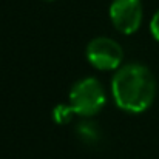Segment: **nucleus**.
Masks as SVG:
<instances>
[{"label": "nucleus", "mask_w": 159, "mask_h": 159, "mask_svg": "<svg viewBox=\"0 0 159 159\" xmlns=\"http://www.w3.org/2000/svg\"><path fill=\"white\" fill-rule=\"evenodd\" d=\"M111 94L122 111L133 114L144 113L155 101V76L141 63H127L117 68L111 80Z\"/></svg>", "instance_id": "obj_1"}, {"label": "nucleus", "mask_w": 159, "mask_h": 159, "mask_svg": "<svg viewBox=\"0 0 159 159\" xmlns=\"http://www.w3.org/2000/svg\"><path fill=\"white\" fill-rule=\"evenodd\" d=\"M105 91L96 77L77 80L70 90V105L79 116L90 117L98 114L105 105Z\"/></svg>", "instance_id": "obj_2"}, {"label": "nucleus", "mask_w": 159, "mask_h": 159, "mask_svg": "<svg viewBox=\"0 0 159 159\" xmlns=\"http://www.w3.org/2000/svg\"><path fill=\"white\" fill-rule=\"evenodd\" d=\"M87 60L101 71H111L120 68L124 51L120 45L108 37H96L87 45Z\"/></svg>", "instance_id": "obj_3"}, {"label": "nucleus", "mask_w": 159, "mask_h": 159, "mask_svg": "<svg viewBox=\"0 0 159 159\" xmlns=\"http://www.w3.org/2000/svg\"><path fill=\"white\" fill-rule=\"evenodd\" d=\"M113 26L122 34H133L142 22V0H113L110 5Z\"/></svg>", "instance_id": "obj_4"}, {"label": "nucleus", "mask_w": 159, "mask_h": 159, "mask_svg": "<svg viewBox=\"0 0 159 159\" xmlns=\"http://www.w3.org/2000/svg\"><path fill=\"white\" fill-rule=\"evenodd\" d=\"M76 131H77V136L84 141V142H88V144H94L101 139V131H99V127L91 122V120H84L80 122L77 127H76Z\"/></svg>", "instance_id": "obj_5"}, {"label": "nucleus", "mask_w": 159, "mask_h": 159, "mask_svg": "<svg viewBox=\"0 0 159 159\" xmlns=\"http://www.w3.org/2000/svg\"><path fill=\"white\" fill-rule=\"evenodd\" d=\"M73 114H76L73 111L71 105H65V104H59L53 108V119L56 124H68L73 117Z\"/></svg>", "instance_id": "obj_6"}, {"label": "nucleus", "mask_w": 159, "mask_h": 159, "mask_svg": "<svg viewBox=\"0 0 159 159\" xmlns=\"http://www.w3.org/2000/svg\"><path fill=\"white\" fill-rule=\"evenodd\" d=\"M150 31H152V36L159 42V9L155 12V16L152 17V22H150Z\"/></svg>", "instance_id": "obj_7"}, {"label": "nucleus", "mask_w": 159, "mask_h": 159, "mask_svg": "<svg viewBox=\"0 0 159 159\" xmlns=\"http://www.w3.org/2000/svg\"><path fill=\"white\" fill-rule=\"evenodd\" d=\"M45 2H54V0H45Z\"/></svg>", "instance_id": "obj_8"}]
</instances>
